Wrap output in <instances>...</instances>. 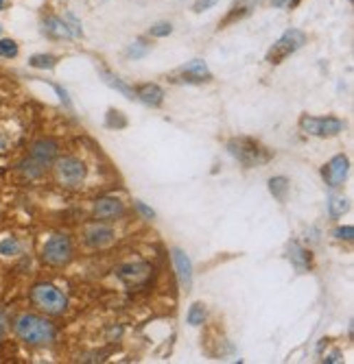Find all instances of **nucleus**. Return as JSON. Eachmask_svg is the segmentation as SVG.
I'll list each match as a JSON object with an SVG mask.
<instances>
[{
  "mask_svg": "<svg viewBox=\"0 0 354 364\" xmlns=\"http://www.w3.org/2000/svg\"><path fill=\"white\" fill-rule=\"evenodd\" d=\"M14 332L22 343L33 345V347L51 345L55 341L53 323H48L46 318L38 314H20L14 323Z\"/></svg>",
  "mask_w": 354,
  "mask_h": 364,
  "instance_id": "obj_1",
  "label": "nucleus"
},
{
  "mask_svg": "<svg viewBox=\"0 0 354 364\" xmlns=\"http://www.w3.org/2000/svg\"><path fill=\"white\" fill-rule=\"evenodd\" d=\"M228 153L234 159H239L247 168L265 166L267 161L274 159V153L265 144H261L259 140H254V138H247V136L228 140Z\"/></svg>",
  "mask_w": 354,
  "mask_h": 364,
  "instance_id": "obj_2",
  "label": "nucleus"
},
{
  "mask_svg": "<svg viewBox=\"0 0 354 364\" xmlns=\"http://www.w3.org/2000/svg\"><path fill=\"white\" fill-rule=\"evenodd\" d=\"M31 301L33 306L51 316H59L68 310V299L57 286L53 284H36L31 288Z\"/></svg>",
  "mask_w": 354,
  "mask_h": 364,
  "instance_id": "obj_3",
  "label": "nucleus"
},
{
  "mask_svg": "<svg viewBox=\"0 0 354 364\" xmlns=\"http://www.w3.org/2000/svg\"><path fill=\"white\" fill-rule=\"evenodd\" d=\"M57 155H59V144L51 138H44L31 146L28 159L22 164V166L28 173V177H38L44 173V168H48L51 164L57 161Z\"/></svg>",
  "mask_w": 354,
  "mask_h": 364,
  "instance_id": "obj_4",
  "label": "nucleus"
},
{
  "mask_svg": "<svg viewBox=\"0 0 354 364\" xmlns=\"http://www.w3.org/2000/svg\"><path fill=\"white\" fill-rule=\"evenodd\" d=\"M304 44H306V33L300 31V28H288V31H284L282 36L274 42V46L267 50V57L265 59L271 65H278L286 57H291L293 53H298Z\"/></svg>",
  "mask_w": 354,
  "mask_h": 364,
  "instance_id": "obj_5",
  "label": "nucleus"
},
{
  "mask_svg": "<svg viewBox=\"0 0 354 364\" xmlns=\"http://www.w3.org/2000/svg\"><path fill=\"white\" fill-rule=\"evenodd\" d=\"M300 129L313 138H335L343 131V120L335 116H308L300 118Z\"/></svg>",
  "mask_w": 354,
  "mask_h": 364,
  "instance_id": "obj_6",
  "label": "nucleus"
},
{
  "mask_svg": "<svg viewBox=\"0 0 354 364\" xmlns=\"http://www.w3.org/2000/svg\"><path fill=\"white\" fill-rule=\"evenodd\" d=\"M73 255H75L73 242L63 234L51 236L42 247V259L48 264V267H66V264L73 259Z\"/></svg>",
  "mask_w": 354,
  "mask_h": 364,
  "instance_id": "obj_7",
  "label": "nucleus"
},
{
  "mask_svg": "<svg viewBox=\"0 0 354 364\" xmlns=\"http://www.w3.org/2000/svg\"><path fill=\"white\" fill-rule=\"evenodd\" d=\"M55 171H57L59 183L66 186V188H77L85 179V164L81 159L73 157V155L57 159L55 161Z\"/></svg>",
  "mask_w": 354,
  "mask_h": 364,
  "instance_id": "obj_8",
  "label": "nucleus"
},
{
  "mask_svg": "<svg viewBox=\"0 0 354 364\" xmlns=\"http://www.w3.org/2000/svg\"><path fill=\"white\" fill-rule=\"evenodd\" d=\"M169 79L173 83H192V85H197V83H208L212 79V73H210L206 61L192 59L186 65H182V68H177L175 73H171Z\"/></svg>",
  "mask_w": 354,
  "mask_h": 364,
  "instance_id": "obj_9",
  "label": "nucleus"
},
{
  "mask_svg": "<svg viewBox=\"0 0 354 364\" xmlns=\"http://www.w3.org/2000/svg\"><path fill=\"white\" fill-rule=\"evenodd\" d=\"M348 171H350V159L345 155H335L326 166L321 168V177H324V181L330 188H339V186H343Z\"/></svg>",
  "mask_w": 354,
  "mask_h": 364,
  "instance_id": "obj_10",
  "label": "nucleus"
},
{
  "mask_svg": "<svg viewBox=\"0 0 354 364\" xmlns=\"http://www.w3.org/2000/svg\"><path fill=\"white\" fill-rule=\"evenodd\" d=\"M94 214L101 220H116L125 214V205L116 196H101L94 201Z\"/></svg>",
  "mask_w": 354,
  "mask_h": 364,
  "instance_id": "obj_11",
  "label": "nucleus"
},
{
  "mask_svg": "<svg viewBox=\"0 0 354 364\" xmlns=\"http://www.w3.org/2000/svg\"><path fill=\"white\" fill-rule=\"evenodd\" d=\"M134 94L140 103L149 105V107H160L165 101V90L157 83H140L134 87Z\"/></svg>",
  "mask_w": 354,
  "mask_h": 364,
  "instance_id": "obj_12",
  "label": "nucleus"
},
{
  "mask_svg": "<svg viewBox=\"0 0 354 364\" xmlns=\"http://www.w3.org/2000/svg\"><path fill=\"white\" fill-rule=\"evenodd\" d=\"M173 264H175V271H177L179 286L188 292L192 286V264H190L188 255L182 249H173Z\"/></svg>",
  "mask_w": 354,
  "mask_h": 364,
  "instance_id": "obj_13",
  "label": "nucleus"
},
{
  "mask_svg": "<svg viewBox=\"0 0 354 364\" xmlns=\"http://www.w3.org/2000/svg\"><path fill=\"white\" fill-rule=\"evenodd\" d=\"M116 275L127 282V284H140L149 277V267L142 262H132V264H123V267H118Z\"/></svg>",
  "mask_w": 354,
  "mask_h": 364,
  "instance_id": "obj_14",
  "label": "nucleus"
},
{
  "mask_svg": "<svg viewBox=\"0 0 354 364\" xmlns=\"http://www.w3.org/2000/svg\"><path fill=\"white\" fill-rule=\"evenodd\" d=\"M288 259H291V264L298 269V273H306V271L313 269V255H311V251H306L298 242L288 245Z\"/></svg>",
  "mask_w": 354,
  "mask_h": 364,
  "instance_id": "obj_15",
  "label": "nucleus"
},
{
  "mask_svg": "<svg viewBox=\"0 0 354 364\" xmlns=\"http://www.w3.org/2000/svg\"><path fill=\"white\" fill-rule=\"evenodd\" d=\"M44 33L53 40H63V38H73V31L68 28L66 20H61L57 16H48L44 20Z\"/></svg>",
  "mask_w": 354,
  "mask_h": 364,
  "instance_id": "obj_16",
  "label": "nucleus"
},
{
  "mask_svg": "<svg viewBox=\"0 0 354 364\" xmlns=\"http://www.w3.org/2000/svg\"><path fill=\"white\" fill-rule=\"evenodd\" d=\"M114 240V231L110 227H90L88 229V234H85V242L94 249H101L105 245H110Z\"/></svg>",
  "mask_w": 354,
  "mask_h": 364,
  "instance_id": "obj_17",
  "label": "nucleus"
},
{
  "mask_svg": "<svg viewBox=\"0 0 354 364\" xmlns=\"http://www.w3.org/2000/svg\"><path fill=\"white\" fill-rule=\"evenodd\" d=\"M28 65L31 68H38V70H53L55 65H57V57L55 55H33V57H28Z\"/></svg>",
  "mask_w": 354,
  "mask_h": 364,
  "instance_id": "obj_18",
  "label": "nucleus"
},
{
  "mask_svg": "<svg viewBox=\"0 0 354 364\" xmlns=\"http://www.w3.org/2000/svg\"><path fill=\"white\" fill-rule=\"evenodd\" d=\"M288 179L286 177H274L269 179V192L278 198V201H286V194H288Z\"/></svg>",
  "mask_w": 354,
  "mask_h": 364,
  "instance_id": "obj_19",
  "label": "nucleus"
},
{
  "mask_svg": "<svg viewBox=\"0 0 354 364\" xmlns=\"http://www.w3.org/2000/svg\"><path fill=\"white\" fill-rule=\"evenodd\" d=\"M186 321L192 325V327H199V325H204V321H206V306L204 304H192L190 308H188V312H186Z\"/></svg>",
  "mask_w": 354,
  "mask_h": 364,
  "instance_id": "obj_20",
  "label": "nucleus"
},
{
  "mask_svg": "<svg viewBox=\"0 0 354 364\" xmlns=\"http://www.w3.org/2000/svg\"><path fill=\"white\" fill-rule=\"evenodd\" d=\"M348 210H350V201H348V198H343V196H333V198H330L328 212H330V216H333V218L343 216Z\"/></svg>",
  "mask_w": 354,
  "mask_h": 364,
  "instance_id": "obj_21",
  "label": "nucleus"
},
{
  "mask_svg": "<svg viewBox=\"0 0 354 364\" xmlns=\"http://www.w3.org/2000/svg\"><path fill=\"white\" fill-rule=\"evenodd\" d=\"M101 75L105 77V83H108V85H112L114 90H118V92H120V94H125L127 98H136V94H134V87H127V85H125V83H123L118 77L110 75L108 70H103Z\"/></svg>",
  "mask_w": 354,
  "mask_h": 364,
  "instance_id": "obj_22",
  "label": "nucleus"
},
{
  "mask_svg": "<svg viewBox=\"0 0 354 364\" xmlns=\"http://www.w3.org/2000/svg\"><path fill=\"white\" fill-rule=\"evenodd\" d=\"M18 253H20V242H18V238L7 236L5 240H0V255L11 257V255H18Z\"/></svg>",
  "mask_w": 354,
  "mask_h": 364,
  "instance_id": "obj_23",
  "label": "nucleus"
},
{
  "mask_svg": "<svg viewBox=\"0 0 354 364\" xmlns=\"http://www.w3.org/2000/svg\"><path fill=\"white\" fill-rule=\"evenodd\" d=\"M18 44L16 40H9V38H3L0 40V57H5V59H14L18 57Z\"/></svg>",
  "mask_w": 354,
  "mask_h": 364,
  "instance_id": "obj_24",
  "label": "nucleus"
},
{
  "mask_svg": "<svg viewBox=\"0 0 354 364\" xmlns=\"http://www.w3.org/2000/svg\"><path fill=\"white\" fill-rule=\"evenodd\" d=\"M251 9H249V5H245V3H241V5H236V7H232V11L228 14V18H225L219 26L223 28L225 24H230V22H234V20H241V18H245L247 14H249Z\"/></svg>",
  "mask_w": 354,
  "mask_h": 364,
  "instance_id": "obj_25",
  "label": "nucleus"
},
{
  "mask_svg": "<svg viewBox=\"0 0 354 364\" xmlns=\"http://www.w3.org/2000/svg\"><path fill=\"white\" fill-rule=\"evenodd\" d=\"M173 33V24L171 22H157L149 28V36L151 38H169Z\"/></svg>",
  "mask_w": 354,
  "mask_h": 364,
  "instance_id": "obj_26",
  "label": "nucleus"
},
{
  "mask_svg": "<svg viewBox=\"0 0 354 364\" xmlns=\"http://www.w3.org/2000/svg\"><path fill=\"white\" fill-rule=\"evenodd\" d=\"M105 124H108L110 129H123V127H127V118L123 116V112H118V109H110V112H108V120H105Z\"/></svg>",
  "mask_w": 354,
  "mask_h": 364,
  "instance_id": "obj_27",
  "label": "nucleus"
},
{
  "mask_svg": "<svg viewBox=\"0 0 354 364\" xmlns=\"http://www.w3.org/2000/svg\"><path fill=\"white\" fill-rule=\"evenodd\" d=\"M221 3V0H195V5H192V11L195 14H204L212 7H217Z\"/></svg>",
  "mask_w": 354,
  "mask_h": 364,
  "instance_id": "obj_28",
  "label": "nucleus"
},
{
  "mask_svg": "<svg viewBox=\"0 0 354 364\" xmlns=\"http://www.w3.org/2000/svg\"><path fill=\"white\" fill-rule=\"evenodd\" d=\"M147 46L142 44V42H136V44H132L130 48H127V57H134V59H140V57H145L147 55Z\"/></svg>",
  "mask_w": 354,
  "mask_h": 364,
  "instance_id": "obj_29",
  "label": "nucleus"
},
{
  "mask_svg": "<svg viewBox=\"0 0 354 364\" xmlns=\"http://www.w3.org/2000/svg\"><path fill=\"white\" fill-rule=\"evenodd\" d=\"M352 236H354V229L348 225V227H339V229H335V238H339V240H352Z\"/></svg>",
  "mask_w": 354,
  "mask_h": 364,
  "instance_id": "obj_30",
  "label": "nucleus"
},
{
  "mask_svg": "<svg viewBox=\"0 0 354 364\" xmlns=\"http://www.w3.org/2000/svg\"><path fill=\"white\" fill-rule=\"evenodd\" d=\"M271 5L278 9H293L300 5V0H271Z\"/></svg>",
  "mask_w": 354,
  "mask_h": 364,
  "instance_id": "obj_31",
  "label": "nucleus"
},
{
  "mask_svg": "<svg viewBox=\"0 0 354 364\" xmlns=\"http://www.w3.org/2000/svg\"><path fill=\"white\" fill-rule=\"evenodd\" d=\"M136 210L142 214V218H147V220H151V218H155V212L149 208V205H145L142 201H136Z\"/></svg>",
  "mask_w": 354,
  "mask_h": 364,
  "instance_id": "obj_32",
  "label": "nucleus"
},
{
  "mask_svg": "<svg viewBox=\"0 0 354 364\" xmlns=\"http://www.w3.org/2000/svg\"><path fill=\"white\" fill-rule=\"evenodd\" d=\"M5 9V0H0V11H3Z\"/></svg>",
  "mask_w": 354,
  "mask_h": 364,
  "instance_id": "obj_33",
  "label": "nucleus"
},
{
  "mask_svg": "<svg viewBox=\"0 0 354 364\" xmlns=\"http://www.w3.org/2000/svg\"><path fill=\"white\" fill-rule=\"evenodd\" d=\"M0 33H3V28H0Z\"/></svg>",
  "mask_w": 354,
  "mask_h": 364,
  "instance_id": "obj_34",
  "label": "nucleus"
}]
</instances>
